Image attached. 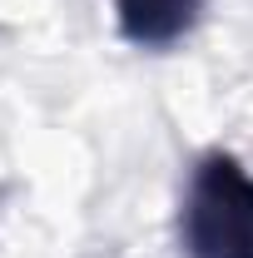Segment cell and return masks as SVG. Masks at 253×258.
Masks as SVG:
<instances>
[{"instance_id":"obj_1","label":"cell","mask_w":253,"mask_h":258,"mask_svg":"<svg viewBox=\"0 0 253 258\" xmlns=\"http://www.w3.org/2000/svg\"><path fill=\"white\" fill-rule=\"evenodd\" d=\"M184 258H253V169L228 149L194 164L179 199Z\"/></svg>"},{"instance_id":"obj_2","label":"cell","mask_w":253,"mask_h":258,"mask_svg":"<svg viewBox=\"0 0 253 258\" xmlns=\"http://www.w3.org/2000/svg\"><path fill=\"white\" fill-rule=\"evenodd\" d=\"M109 5H114L119 35L134 50H174V45H184L199 30L204 10H209V0H109Z\"/></svg>"}]
</instances>
